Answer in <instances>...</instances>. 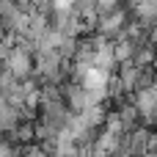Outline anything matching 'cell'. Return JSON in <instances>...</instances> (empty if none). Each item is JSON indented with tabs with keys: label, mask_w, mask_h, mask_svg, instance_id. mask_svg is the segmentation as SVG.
I'll return each mask as SVG.
<instances>
[{
	"label": "cell",
	"mask_w": 157,
	"mask_h": 157,
	"mask_svg": "<svg viewBox=\"0 0 157 157\" xmlns=\"http://www.w3.org/2000/svg\"><path fill=\"white\" fill-rule=\"evenodd\" d=\"M102 86H105V72L102 69H88L86 72V91H102Z\"/></svg>",
	"instance_id": "6da1fadb"
}]
</instances>
